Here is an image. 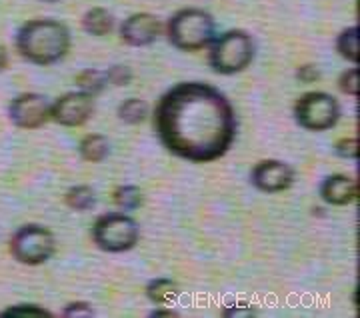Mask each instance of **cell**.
Instances as JSON below:
<instances>
[{
    "instance_id": "5",
    "label": "cell",
    "mask_w": 360,
    "mask_h": 318,
    "mask_svg": "<svg viewBox=\"0 0 360 318\" xmlns=\"http://www.w3.org/2000/svg\"><path fill=\"white\" fill-rule=\"evenodd\" d=\"M139 236V222L124 212H106L92 227V241L104 253H127L136 246Z\"/></svg>"
},
{
    "instance_id": "1",
    "label": "cell",
    "mask_w": 360,
    "mask_h": 318,
    "mask_svg": "<svg viewBox=\"0 0 360 318\" xmlns=\"http://www.w3.org/2000/svg\"><path fill=\"white\" fill-rule=\"evenodd\" d=\"M155 130L162 146L179 158L212 163L232 146L236 116L219 89L205 82H182L156 104Z\"/></svg>"
},
{
    "instance_id": "16",
    "label": "cell",
    "mask_w": 360,
    "mask_h": 318,
    "mask_svg": "<svg viewBox=\"0 0 360 318\" xmlns=\"http://www.w3.org/2000/svg\"><path fill=\"white\" fill-rule=\"evenodd\" d=\"M75 82H77L78 90L84 92V94H89V96H98L106 89V84H108L106 75H104L103 70H96V68H84V70H80Z\"/></svg>"
},
{
    "instance_id": "23",
    "label": "cell",
    "mask_w": 360,
    "mask_h": 318,
    "mask_svg": "<svg viewBox=\"0 0 360 318\" xmlns=\"http://www.w3.org/2000/svg\"><path fill=\"white\" fill-rule=\"evenodd\" d=\"M104 75H106L108 84H115V87H127L132 80V70L127 64H112Z\"/></svg>"
},
{
    "instance_id": "29",
    "label": "cell",
    "mask_w": 360,
    "mask_h": 318,
    "mask_svg": "<svg viewBox=\"0 0 360 318\" xmlns=\"http://www.w3.org/2000/svg\"><path fill=\"white\" fill-rule=\"evenodd\" d=\"M8 66V52L4 46H0V72Z\"/></svg>"
},
{
    "instance_id": "9",
    "label": "cell",
    "mask_w": 360,
    "mask_h": 318,
    "mask_svg": "<svg viewBox=\"0 0 360 318\" xmlns=\"http://www.w3.org/2000/svg\"><path fill=\"white\" fill-rule=\"evenodd\" d=\"M8 116L14 127L34 130L46 125V120L51 118V102L39 92H25L11 102Z\"/></svg>"
},
{
    "instance_id": "18",
    "label": "cell",
    "mask_w": 360,
    "mask_h": 318,
    "mask_svg": "<svg viewBox=\"0 0 360 318\" xmlns=\"http://www.w3.org/2000/svg\"><path fill=\"white\" fill-rule=\"evenodd\" d=\"M65 203L68 208L78 210V212H84V210L94 208V204H96V194H94V191H92L90 186H86V184H77V186H72V189L66 191Z\"/></svg>"
},
{
    "instance_id": "7",
    "label": "cell",
    "mask_w": 360,
    "mask_h": 318,
    "mask_svg": "<svg viewBox=\"0 0 360 318\" xmlns=\"http://www.w3.org/2000/svg\"><path fill=\"white\" fill-rule=\"evenodd\" d=\"M56 250V238L51 230L39 224H26L14 232L11 241V255L28 267L46 262Z\"/></svg>"
},
{
    "instance_id": "8",
    "label": "cell",
    "mask_w": 360,
    "mask_h": 318,
    "mask_svg": "<svg viewBox=\"0 0 360 318\" xmlns=\"http://www.w3.org/2000/svg\"><path fill=\"white\" fill-rule=\"evenodd\" d=\"M94 113V96L84 92H66L51 104V118L60 127L77 128L89 122Z\"/></svg>"
},
{
    "instance_id": "28",
    "label": "cell",
    "mask_w": 360,
    "mask_h": 318,
    "mask_svg": "<svg viewBox=\"0 0 360 318\" xmlns=\"http://www.w3.org/2000/svg\"><path fill=\"white\" fill-rule=\"evenodd\" d=\"M148 317H153V318L167 317V318H170V317H179V312H176V310H172L170 306H167V308H155V310H153V312H150Z\"/></svg>"
},
{
    "instance_id": "3",
    "label": "cell",
    "mask_w": 360,
    "mask_h": 318,
    "mask_svg": "<svg viewBox=\"0 0 360 318\" xmlns=\"http://www.w3.org/2000/svg\"><path fill=\"white\" fill-rule=\"evenodd\" d=\"M214 34V18L202 8H182L170 16L167 25L168 42L179 51H202L217 39Z\"/></svg>"
},
{
    "instance_id": "20",
    "label": "cell",
    "mask_w": 360,
    "mask_h": 318,
    "mask_svg": "<svg viewBox=\"0 0 360 318\" xmlns=\"http://www.w3.org/2000/svg\"><path fill=\"white\" fill-rule=\"evenodd\" d=\"M115 204L120 210H136L142 204V192L134 184H124L115 191Z\"/></svg>"
},
{
    "instance_id": "25",
    "label": "cell",
    "mask_w": 360,
    "mask_h": 318,
    "mask_svg": "<svg viewBox=\"0 0 360 318\" xmlns=\"http://www.w3.org/2000/svg\"><path fill=\"white\" fill-rule=\"evenodd\" d=\"M224 318H248V317H257V308L252 305H231L224 306L222 312H220Z\"/></svg>"
},
{
    "instance_id": "12",
    "label": "cell",
    "mask_w": 360,
    "mask_h": 318,
    "mask_svg": "<svg viewBox=\"0 0 360 318\" xmlns=\"http://www.w3.org/2000/svg\"><path fill=\"white\" fill-rule=\"evenodd\" d=\"M321 198L330 206H347L359 196V184L348 174H333L321 182Z\"/></svg>"
},
{
    "instance_id": "27",
    "label": "cell",
    "mask_w": 360,
    "mask_h": 318,
    "mask_svg": "<svg viewBox=\"0 0 360 318\" xmlns=\"http://www.w3.org/2000/svg\"><path fill=\"white\" fill-rule=\"evenodd\" d=\"M296 78H298L300 82H304V84H310V82H316V80L321 78V70H319L314 64H302V66H298V70H296Z\"/></svg>"
},
{
    "instance_id": "19",
    "label": "cell",
    "mask_w": 360,
    "mask_h": 318,
    "mask_svg": "<svg viewBox=\"0 0 360 318\" xmlns=\"http://www.w3.org/2000/svg\"><path fill=\"white\" fill-rule=\"evenodd\" d=\"M148 116V102L142 98H129L118 106V118L127 125H141Z\"/></svg>"
},
{
    "instance_id": "2",
    "label": "cell",
    "mask_w": 360,
    "mask_h": 318,
    "mask_svg": "<svg viewBox=\"0 0 360 318\" xmlns=\"http://www.w3.org/2000/svg\"><path fill=\"white\" fill-rule=\"evenodd\" d=\"M16 49L28 63L49 66L65 58L70 49V32L63 23L51 18L28 20L16 34Z\"/></svg>"
},
{
    "instance_id": "21",
    "label": "cell",
    "mask_w": 360,
    "mask_h": 318,
    "mask_svg": "<svg viewBox=\"0 0 360 318\" xmlns=\"http://www.w3.org/2000/svg\"><path fill=\"white\" fill-rule=\"evenodd\" d=\"M2 318H51L52 312L49 310H44L42 306H37V305H16V306H11L8 310H4Z\"/></svg>"
},
{
    "instance_id": "6",
    "label": "cell",
    "mask_w": 360,
    "mask_h": 318,
    "mask_svg": "<svg viewBox=\"0 0 360 318\" xmlns=\"http://www.w3.org/2000/svg\"><path fill=\"white\" fill-rule=\"evenodd\" d=\"M295 118L298 127L312 132H322L336 127L340 118V104L333 94L312 90L302 94L295 104Z\"/></svg>"
},
{
    "instance_id": "15",
    "label": "cell",
    "mask_w": 360,
    "mask_h": 318,
    "mask_svg": "<svg viewBox=\"0 0 360 318\" xmlns=\"http://www.w3.org/2000/svg\"><path fill=\"white\" fill-rule=\"evenodd\" d=\"M78 153L86 163H103L110 153V144L103 134H86L78 144Z\"/></svg>"
},
{
    "instance_id": "13",
    "label": "cell",
    "mask_w": 360,
    "mask_h": 318,
    "mask_svg": "<svg viewBox=\"0 0 360 318\" xmlns=\"http://www.w3.org/2000/svg\"><path fill=\"white\" fill-rule=\"evenodd\" d=\"M180 288L176 282L168 279H156L148 282L146 286V298L156 306L172 305L179 298Z\"/></svg>"
},
{
    "instance_id": "26",
    "label": "cell",
    "mask_w": 360,
    "mask_h": 318,
    "mask_svg": "<svg viewBox=\"0 0 360 318\" xmlns=\"http://www.w3.org/2000/svg\"><path fill=\"white\" fill-rule=\"evenodd\" d=\"M94 310L89 303H82V300H77V303H68V305L63 308V317L65 318H78V317H92Z\"/></svg>"
},
{
    "instance_id": "14",
    "label": "cell",
    "mask_w": 360,
    "mask_h": 318,
    "mask_svg": "<svg viewBox=\"0 0 360 318\" xmlns=\"http://www.w3.org/2000/svg\"><path fill=\"white\" fill-rule=\"evenodd\" d=\"M82 28L92 37H106L115 28V16L106 8H92L82 18Z\"/></svg>"
},
{
    "instance_id": "24",
    "label": "cell",
    "mask_w": 360,
    "mask_h": 318,
    "mask_svg": "<svg viewBox=\"0 0 360 318\" xmlns=\"http://www.w3.org/2000/svg\"><path fill=\"white\" fill-rule=\"evenodd\" d=\"M360 142L359 139H340L335 144V153L340 158H347V160H356L359 158Z\"/></svg>"
},
{
    "instance_id": "22",
    "label": "cell",
    "mask_w": 360,
    "mask_h": 318,
    "mask_svg": "<svg viewBox=\"0 0 360 318\" xmlns=\"http://www.w3.org/2000/svg\"><path fill=\"white\" fill-rule=\"evenodd\" d=\"M338 89L342 90L345 94L348 96H352V98H356L360 92V77H359V68L354 66V68H348L342 72V77L338 80Z\"/></svg>"
},
{
    "instance_id": "30",
    "label": "cell",
    "mask_w": 360,
    "mask_h": 318,
    "mask_svg": "<svg viewBox=\"0 0 360 318\" xmlns=\"http://www.w3.org/2000/svg\"><path fill=\"white\" fill-rule=\"evenodd\" d=\"M42 2H51L52 4V2H60V0H42Z\"/></svg>"
},
{
    "instance_id": "4",
    "label": "cell",
    "mask_w": 360,
    "mask_h": 318,
    "mask_svg": "<svg viewBox=\"0 0 360 318\" xmlns=\"http://www.w3.org/2000/svg\"><path fill=\"white\" fill-rule=\"evenodd\" d=\"M208 51V64L219 75H236L250 66L255 58V42L245 30H229L214 39Z\"/></svg>"
},
{
    "instance_id": "10",
    "label": "cell",
    "mask_w": 360,
    "mask_h": 318,
    "mask_svg": "<svg viewBox=\"0 0 360 318\" xmlns=\"http://www.w3.org/2000/svg\"><path fill=\"white\" fill-rule=\"evenodd\" d=\"M250 182L255 189L266 194H276L292 186L295 170L283 160H262L250 172Z\"/></svg>"
},
{
    "instance_id": "11",
    "label": "cell",
    "mask_w": 360,
    "mask_h": 318,
    "mask_svg": "<svg viewBox=\"0 0 360 318\" xmlns=\"http://www.w3.org/2000/svg\"><path fill=\"white\" fill-rule=\"evenodd\" d=\"M162 30L160 20L150 13L130 14L120 25V39L129 46H150Z\"/></svg>"
},
{
    "instance_id": "17",
    "label": "cell",
    "mask_w": 360,
    "mask_h": 318,
    "mask_svg": "<svg viewBox=\"0 0 360 318\" xmlns=\"http://www.w3.org/2000/svg\"><path fill=\"white\" fill-rule=\"evenodd\" d=\"M359 32V26H350L347 30H342L340 37L336 39V51H338V54L352 64H359L360 58Z\"/></svg>"
}]
</instances>
